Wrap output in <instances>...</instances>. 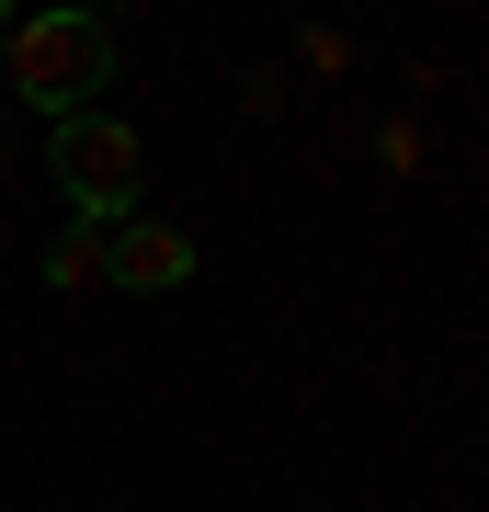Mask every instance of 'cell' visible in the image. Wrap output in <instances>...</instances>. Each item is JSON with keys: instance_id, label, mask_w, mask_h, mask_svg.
<instances>
[{"instance_id": "cell-1", "label": "cell", "mask_w": 489, "mask_h": 512, "mask_svg": "<svg viewBox=\"0 0 489 512\" xmlns=\"http://www.w3.org/2000/svg\"><path fill=\"white\" fill-rule=\"evenodd\" d=\"M0 57H12V103L46 114V126H69V114H91V92L114 80V23L103 12H23Z\"/></svg>"}, {"instance_id": "cell-2", "label": "cell", "mask_w": 489, "mask_h": 512, "mask_svg": "<svg viewBox=\"0 0 489 512\" xmlns=\"http://www.w3.org/2000/svg\"><path fill=\"white\" fill-rule=\"evenodd\" d=\"M46 171H57V194H69V217L91 228H126L137 217V183H148V137L126 126V114H69V126H46Z\"/></svg>"}, {"instance_id": "cell-3", "label": "cell", "mask_w": 489, "mask_h": 512, "mask_svg": "<svg viewBox=\"0 0 489 512\" xmlns=\"http://www.w3.org/2000/svg\"><path fill=\"white\" fill-rule=\"evenodd\" d=\"M103 285H126V296H182V285H194V228H171V217H148V205H137V217L114 228V274H103Z\"/></svg>"}, {"instance_id": "cell-4", "label": "cell", "mask_w": 489, "mask_h": 512, "mask_svg": "<svg viewBox=\"0 0 489 512\" xmlns=\"http://www.w3.org/2000/svg\"><path fill=\"white\" fill-rule=\"evenodd\" d=\"M103 274H114V228L69 217V228L46 239V285H57V296H80V285H103Z\"/></svg>"}, {"instance_id": "cell-5", "label": "cell", "mask_w": 489, "mask_h": 512, "mask_svg": "<svg viewBox=\"0 0 489 512\" xmlns=\"http://www.w3.org/2000/svg\"><path fill=\"white\" fill-rule=\"evenodd\" d=\"M12 23H23V12H0V46H12Z\"/></svg>"}]
</instances>
